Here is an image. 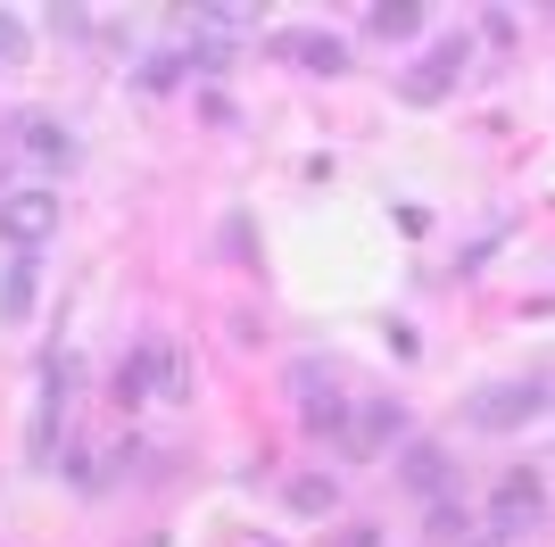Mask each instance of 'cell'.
Segmentation results:
<instances>
[{
    "label": "cell",
    "instance_id": "obj_2",
    "mask_svg": "<svg viewBox=\"0 0 555 547\" xmlns=\"http://www.w3.org/2000/svg\"><path fill=\"white\" fill-rule=\"evenodd\" d=\"M141 398H191L183 357L166 341H133V357L116 365V407H141Z\"/></svg>",
    "mask_w": 555,
    "mask_h": 547
},
{
    "label": "cell",
    "instance_id": "obj_11",
    "mask_svg": "<svg viewBox=\"0 0 555 547\" xmlns=\"http://www.w3.org/2000/svg\"><path fill=\"white\" fill-rule=\"evenodd\" d=\"M365 25L382 34V42H415V34H423V9H415V0H373Z\"/></svg>",
    "mask_w": 555,
    "mask_h": 547
},
{
    "label": "cell",
    "instance_id": "obj_20",
    "mask_svg": "<svg viewBox=\"0 0 555 547\" xmlns=\"http://www.w3.org/2000/svg\"><path fill=\"white\" fill-rule=\"evenodd\" d=\"M423 547H431V539H423Z\"/></svg>",
    "mask_w": 555,
    "mask_h": 547
},
{
    "label": "cell",
    "instance_id": "obj_5",
    "mask_svg": "<svg viewBox=\"0 0 555 547\" xmlns=\"http://www.w3.org/2000/svg\"><path fill=\"white\" fill-rule=\"evenodd\" d=\"M464 59H473V50H464V34H456V42H440V50H423L415 67L398 75V100H415V109H440L448 91H456Z\"/></svg>",
    "mask_w": 555,
    "mask_h": 547
},
{
    "label": "cell",
    "instance_id": "obj_7",
    "mask_svg": "<svg viewBox=\"0 0 555 547\" xmlns=\"http://www.w3.org/2000/svg\"><path fill=\"white\" fill-rule=\"evenodd\" d=\"M398 481H406L423 506H440L448 481H456V456H448L440 440H406V448H398Z\"/></svg>",
    "mask_w": 555,
    "mask_h": 547
},
{
    "label": "cell",
    "instance_id": "obj_4",
    "mask_svg": "<svg viewBox=\"0 0 555 547\" xmlns=\"http://www.w3.org/2000/svg\"><path fill=\"white\" fill-rule=\"evenodd\" d=\"M539 506H547V481L531 473V465H514V473H498V489H489V523L498 539H522V531L539 523Z\"/></svg>",
    "mask_w": 555,
    "mask_h": 547
},
{
    "label": "cell",
    "instance_id": "obj_16",
    "mask_svg": "<svg viewBox=\"0 0 555 547\" xmlns=\"http://www.w3.org/2000/svg\"><path fill=\"white\" fill-rule=\"evenodd\" d=\"M17 42H25V25H17V9H0V59H17Z\"/></svg>",
    "mask_w": 555,
    "mask_h": 547
},
{
    "label": "cell",
    "instance_id": "obj_17",
    "mask_svg": "<svg viewBox=\"0 0 555 547\" xmlns=\"http://www.w3.org/2000/svg\"><path fill=\"white\" fill-rule=\"evenodd\" d=\"M464 547H506V539H498V531H481V539H464Z\"/></svg>",
    "mask_w": 555,
    "mask_h": 547
},
{
    "label": "cell",
    "instance_id": "obj_6",
    "mask_svg": "<svg viewBox=\"0 0 555 547\" xmlns=\"http://www.w3.org/2000/svg\"><path fill=\"white\" fill-rule=\"evenodd\" d=\"M9 133H17V158H25V166H42V175H67V166H75V133L59 125V116L25 109Z\"/></svg>",
    "mask_w": 555,
    "mask_h": 547
},
{
    "label": "cell",
    "instance_id": "obj_14",
    "mask_svg": "<svg viewBox=\"0 0 555 547\" xmlns=\"http://www.w3.org/2000/svg\"><path fill=\"white\" fill-rule=\"evenodd\" d=\"M464 539H481V531H473V514H464L456 498H440V506H431V547H464Z\"/></svg>",
    "mask_w": 555,
    "mask_h": 547
},
{
    "label": "cell",
    "instance_id": "obj_15",
    "mask_svg": "<svg viewBox=\"0 0 555 547\" xmlns=\"http://www.w3.org/2000/svg\"><path fill=\"white\" fill-rule=\"evenodd\" d=\"M9 175H17V133H0V200L17 191V182H9Z\"/></svg>",
    "mask_w": 555,
    "mask_h": 547
},
{
    "label": "cell",
    "instance_id": "obj_10",
    "mask_svg": "<svg viewBox=\"0 0 555 547\" xmlns=\"http://www.w3.org/2000/svg\"><path fill=\"white\" fill-rule=\"evenodd\" d=\"M274 50L291 59V67H307V75H340V67H348V50L332 42V34H282Z\"/></svg>",
    "mask_w": 555,
    "mask_h": 547
},
{
    "label": "cell",
    "instance_id": "obj_1",
    "mask_svg": "<svg viewBox=\"0 0 555 547\" xmlns=\"http://www.w3.org/2000/svg\"><path fill=\"white\" fill-rule=\"evenodd\" d=\"M539 415H555V373H522V382H489L464 398V432H489V440H506V432H531Z\"/></svg>",
    "mask_w": 555,
    "mask_h": 547
},
{
    "label": "cell",
    "instance_id": "obj_13",
    "mask_svg": "<svg viewBox=\"0 0 555 547\" xmlns=\"http://www.w3.org/2000/svg\"><path fill=\"white\" fill-rule=\"evenodd\" d=\"M332 506H340V481L332 473H299L291 481V514H332Z\"/></svg>",
    "mask_w": 555,
    "mask_h": 547
},
{
    "label": "cell",
    "instance_id": "obj_12",
    "mask_svg": "<svg viewBox=\"0 0 555 547\" xmlns=\"http://www.w3.org/2000/svg\"><path fill=\"white\" fill-rule=\"evenodd\" d=\"M25 316H34V257L0 274V323H25Z\"/></svg>",
    "mask_w": 555,
    "mask_h": 547
},
{
    "label": "cell",
    "instance_id": "obj_9",
    "mask_svg": "<svg viewBox=\"0 0 555 547\" xmlns=\"http://www.w3.org/2000/svg\"><path fill=\"white\" fill-rule=\"evenodd\" d=\"M390 440H406V407H398V398H373L340 448H348V456H373V448H390Z\"/></svg>",
    "mask_w": 555,
    "mask_h": 547
},
{
    "label": "cell",
    "instance_id": "obj_8",
    "mask_svg": "<svg viewBox=\"0 0 555 547\" xmlns=\"http://www.w3.org/2000/svg\"><path fill=\"white\" fill-rule=\"evenodd\" d=\"M299 415H307V432H357L348 423V390L332 382V373H315V365H299Z\"/></svg>",
    "mask_w": 555,
    "mask_h": 547
},
{
    "label": "cell",
    "instance_id": "obj_19",
    "mask_svg": "<svg viewBox=\"0 0 555 547\" xmlns=\"http://www.w3.org/2000/svg\"><path fill=\"white\" fill-rule=\"evenodd\" d=\"M0 67H9V59H0Z\"/></svg>",
    "mask_w": 555,
    "mask_h": 547
},
{
    "label": "cell",
    "instance_id": "obj_3",
    "mask_svg": "<svg viewBox=\"0 0 555 547\" xmlns=\"http://www.w3.org/2000/svg\"><path fill=\"white\" fill-rule=\"evenodd\" d=\"M50 232H59V191H42V182H17V191L0 200V241H9L17 257H34Z\"/></svg>",
    "mask_w": 555,
    "mask_h": 547
},
{
    "label": "cell",
    "instance_id": "obj_18",
    "mask_svg": "<svg viewBox=\"0 0 555 547\" xmlns=\"http://www.w3.org/2000/svg\"><path fill=\"white\" fill-rule=\"evenodd\" d=\"M348 547H373V531H357V539H348Z\"/></svg>",
    "mask_w": 555,
    "mask_h": 547
}]
</instances>
